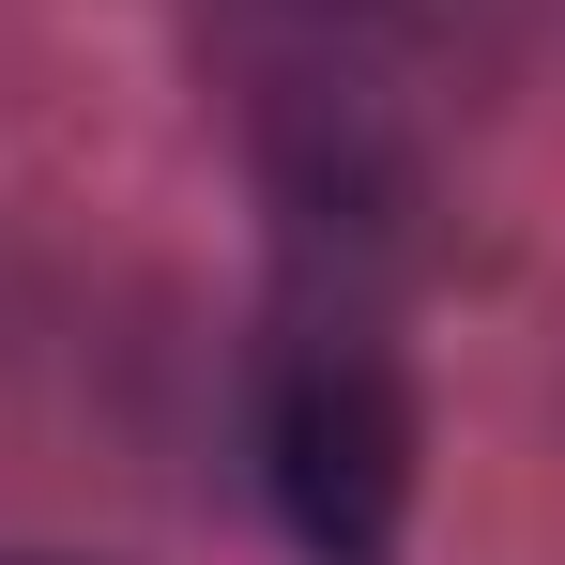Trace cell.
I'll return each mask as SVG.
<instances>
[{"mask_svg":"<svg viewBox=\"0 0 565 565\" xmlns=\"http://www.w3.org/2000/svg\"><path fill=\"white\" fill-rule=\"evenodd\" d=\"M260 459H276V504L306 565H397V520H413V397H397V352L367 337V306H306L260 367Z\"/></svg>","mask_w":565,"mask_h":565,"instance_id":"cell-1","label":"cell"}]
</instances>
